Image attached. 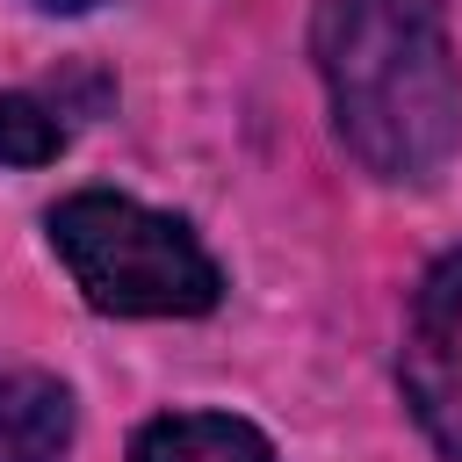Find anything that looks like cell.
I'll list each match as a JSON object with an SVG mask.
<instances>
[{
  "label": "cell",
  "instance_id": "6da1fadb",
  "mask_svg": "<svg viewBox=\"0 0 462 462\" xmlns=\"http://www.w3.org/2000/svg\"><path fill=\"white\" fill-rule=\"evenodd\" d=\"M310 58L339 144L390 188L433 180L462 144V65L440 0H318Z\"/></svg>",
  "mask_w": 462,
  "mask_h": 462
},
{
  "label": "cell",
  "instance_id": "7a4b0ae2",
  "mask_svg": "<svg viewBox=\"0 0 462 462\" xmlns=\"http://www.w3.org/2000/svg\"><path fill=\"white\" fill-rule=\"evenodd\" d=\"M43 231L58 267L101 318H202L224 296L209 245L137 195L79 188L43 217Z\"/></svg>",
  "mask_w": 462,
  "mask_h": 462
},
{
  "label": "cell",
  "instance_id": "3957f363",
  "mask_svg": "<svg viewBox=\"0 0 462 462\" xmlns=\"http://www.w3.org/2000/svg\"><path fill=\"white\" fill-rule=\"evenodd\" d=\"M397 383H404V404H411L419 433L448 462H462V245L440 253L411 289Z\"/></svg>",
  "mask_w": 462,
  "mask_h": 462
},
{
  "label": "cell",
  "instance_id": "277c9868",
  "mask_svg": "<svg viewBox=\"0 0 462 462\" xmlns=\"http://www.w3.org/2000/svg\"><path fill=\"white\" fill-rule=\"evenodd\" d=\"M72 390L43 368L0 375V462H65L72 448Z\"/></svg>",
  "mask_w": 462,
  "mask_h": 462
},
{
  "label": "cell",
  "instance_id": "5b68a950",
  "mask_svg": "<svg viewBox=\"0 0 462 462\" xmlns=\"http://www.w3.org/2000/svg\"><path fill=\"white\" fill-rule=\"evenodd\" d=\"M130 462H274V440L231 411H159L137 426Z\"/></svg>",
  "mask_w": 462,
  "mask_h": 462
},
{
  "label": "cell",
  "instance_id": "8992f818",
  "mask_svg": "<svg viewBox=\"0 0 462 462\" xmlns=\"http://www.w3.org/2000/svg\"><path fill=\"white\" fill-rule=\"evenodd\" d=\"M65 152V123L36 94H0V166H51Z\"/></svg>",
  "mask_w": 462,
  "mask_h": 462
},
{
  "label": "cell",
  "instance_id": "52a82bcc",
  "mask_svg": "<svg viewBox=\"0 0 462 462\" xmlns=\"http://www.w3.org/2000/svg\"><path fill=\"white\" fill-rule=\"evenodd\" d=\"M29 7H43V14H87V7H101V0H29Z\"/></svg>",
  "mask_w": 462,
  "mask_h": 462
}]
</instances>
